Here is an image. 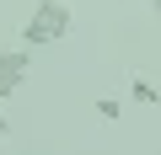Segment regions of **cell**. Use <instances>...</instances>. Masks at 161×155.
<instances>
[{"instance_id":"cell-1","label":"cell","mask_w":161,"mask_h":155,"mask_svg":"<svg viewBox=\"0 0 161 155\" xmlns=\"http://www.w3.org/2000/svg\"><path fill=\"white\" fill-rule=\"evenodd\" d=\"M70 27H75V16H70V6H64V0H38V6H32V16H27V27H22V43H27V48L64 43V38H70Z\"/></svg>"},{"instance_id":"cell-2","label":"cell","mask_w":161,"mask_h":155,"mask_svg":"<svg viewBox=\"0 0 161 155\" xmlns=\"http://www.w3.org/2000/svg\"><path fill=\"white\" fill-rule=\"evenodd\" d=\"M27 70H32V54L27 48H6V54H0V102L27 86Z\"/></svg>"},{"instance_id":"cell-3","label":"cell","mask_w":161,"mask_h":155,"mask_svg":"<svg viewBox=\"0 0 161 155\" xmlns=\"http://www.w3.org/2000/svg\"><path fill=\"white\" fill-rule=\"evenodd\" d=\"M129 102H140V107H156V102H161L156 80H145V75H129Z\"/></svg>"},{"instance_id":"cell-4","label":"cell","mask_w":161,"mask_h":155,"mask_svg":"<svg viewBox=\"0 0 161 155\" xmlns=\"http://www.w3.org/2000/svg\"><path fill=\"white\" fill-rule=\"evenodd\" d=\"M92 112H97L102 123H118V118H124V102H113V96H97V102H92Z\"/></svg>"},{"instance_id":"cell-5","label":"cell","mask_w":161,"mask_h":155,"mask_svg":"<svg viewBox=\"0 0 161 155\" xmlns=\"http://www.w3.org/2000/svg\"><path fill=\"white\" fill-rule=\"evenodd\" d=\"M0 139H11V118L6 112H0Z\"/></svg>"},{"instance_id":"cell-6","label":"cell","mask_w":161,"mask_h":155,"mask_svg":"<svg viewBox=\"0 0 161 155\" xmlns=\"http://www.w3.org/2000/svg\"><path fill=\"white\" fill-rule=\"evenodd\" d=\"M150 11H156V16H161V0H150Z\"/></svg>"}]
</instances>
